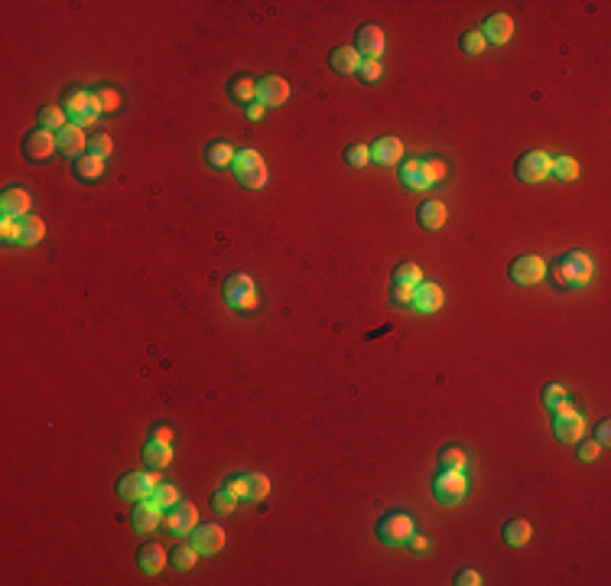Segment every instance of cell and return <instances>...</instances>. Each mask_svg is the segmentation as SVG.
I'll use <instances>...</instances> for the list:
<instances>
[{
  "label": "cell",
  "mask_w": 611,
  "mask_h": 586,
  "mask_svg": "<svg viewBox=\"0 0 611 586\" xmlns=\"http://www.w3.org/2000/svg\"><path fill=\"white\" fill-rule=\"evenodd\" d=\"M231 170H234V176L241 179V186H247L254 193L267 186V166H264V156H260L257 150H237Z\"/></svg>",
  "instance_id": "1"
},
{
  "label": "cell",
  "mask_w": 611,
  "mask_h": 586,
  "mask_svg": "<svg viewBox=\"0 0 611 586\" xmlns=\"http://www.w3.org/2000/svg\"><path fill=\"white\" fill-rule=\"evenodd\" d=\"M62 111H65V114L72 117V124H78V127L98 121V114H104L94 92H69L65 101H62Z\"/></svg>",
  "instance_id": "2"
},
{
  "label": "cell",
  "mask_w": 611,
  "mask_h": 586,
  "mask_svg": "<svg viewBox=\"0 0 611 586\" xmlns=\"http://www.w3.org/2000/svg\"><path fill=\"white\" fill-rule=\"evenodd\" d=\"M595 274V264L592 257L582 255V251H569V255L559 261V284L566 287H585Z\"/></svg>",
  "instance_id": "3"
},
{
  "label": "cell",
  "mask_w": 611,
  "mask_h": 586,
  "mask_svg": "<svg viewBox=\"0 0 611 586\" xmlns=\"http://www.w3.org/2000/svg\"><path fill=\"white\" fill-rule=\"evenodd\" d=\"M257 284H254L247 274H231L225 280V303L231 309H254L257 307Z\"/></svg>",
  "instance_id": "4"
},
{
  "label": "cell",
  "mask_w": 611,
  "mask_h": 586,
  "mask_svg": "<svg viewBox=\"0 0 611 586\" xmlns=\"http://www.w3.org/2000/svg\"><path fill=\"white\" fill-rule=\"evenodd\" d=\"M582 430H585L582 417L575 414L573 404L563 401L556 407V417H553V433H556V440H559V443H579Z\"/></svg>",
  "instance_id": "5"
},
{
  "label": "cell",
  "mask_w": 611,
  "mask_h": 586,
  "mask_svg": "<svg viewBox=\"0 0 611 586\" xmlns=\"http://www.w3.org/2000/svg\"><path fill=\"white\" fill-rule=\"evenodd\" d=\"M377 534H381V540H387V544H404V540H410L413 534H416V521H413L406 511H390V515L381 518Z\"/></svg>",
  "instance_id": "6"
},
{
  "label": "cell",
  "mask_w": 611,
  "mask_h": 586,
  "mask_svg": "<svg viewBox=\"0 0 611 586\" xmlns=\"http://www.w3.org/2000/svg\"><path fill=\"white\" fill-rule=\"evenodd\" d=\"M433 492H436V499L443 501V505H458V501L465 499V492H468V482H465L462 472L443 469V476H436V482H433Z\"/></svg>",
  "instance_id": "7"
},
{
  "label": "cell",
  "mask_w": 611,
  "mask_h": 586,
  "mask_svg": "<svg viewBox=\"0 0 611 586\" xmlns=\"http://www.w3.org/2000/svg\"><path fill=\"white\" fill-rule=\"evenodd\" d=\"M156 486H160V479L153 476V472H127V476L117 482V492H121L124 499L140 501V499H150Z\"/></svg>",
  "instance_id": "8"
},
{
  "label": "cell",
  "mask_w": 611,
  "mask_h": 586,
  "mask_svg": "<svg viewBox=\"0 0 611 586\" xmlns=\"http://www.w3.org/2000/svg\"><path fill=\"white\" fill-rule=\"evenodd\" d=\"M550 163L553 156H546L543 150H530V154H524L517 160V176L524 183H540V179L550 176Z\"/></svg>",
  "instance_id": "9"
},
{
  "label": "cell",
  "mask_w": 611,
  "mask_h": 586,
  "mask_svg": "<svg viewBox=\"0 0 611 586\" xmlns=\"http://www.w3.org/2000/svg\"><path fill=\"white\" fill-rule=\"evenodd\" d=\"M53 150H59V137H55L53 131H46V127H39V131H33L30 137H26L23 144V154L30 156V160L43 163L53 156Z\"/></svg>",
  "instance_id": "10"
},
{
  "label": "cell",
  "mask_w": 611,
  "mask_h": 586,
  "mask_svg": "<svg viewBox=\"0 0 611 586\" xmlns=\"http://www.w3.org/2000/svg\"><path fill=\"white\" fill-rule=\"evenodd\" d=\"M290 98V82L286 78H260L257 82V101L264 105V108H280L283 101Z\"/></svg>",
  "instance_id": "11"
},
{
  "label": "cell",
  "mask_w": 611,
  "mask_h": 586,
  "mask_svg": "<svg viewBox=\"0 0 611 586\" xmlns=\"http://www.w3.org/2000/svg\"><path fill=\"white\" fill-rule=\"evenodd\" d=\"M543 274H546V264H543V257H536V255H524V257H517V261L511 264V280L514 284L530 287V284H536Z\"/></svg>",
  "instance_id": "12"
},
{
  "label": "cell",
  "mask_w": 611,
  "mask_h": 586,
  "mask_svg": "<svg viewBox=\"0 0 611 586\" xmlns=\"http://www.w3.org/2000/svg\"><path fill=\"white\" fill-rule=\"evenodd\" d=\"M478 33H482L485 43H491V46H504L507 39L514 36V20L507 14H491Z\"/></svg>",
  "instance_id": "13"
},
{
  "label": "cell",
  "mask_w": 611,
  "mask_h": 586,
  "mask_svg": "<svg viewBox=\"0 0 611 586\" xmlns=\"http://www.w3.org/2000/svg\"><path fill=\"white\" fill-rule=\"evenodd\" d=\"M192 548L199 554H218L225 548V531L218 525H195L192 528Z\"/></svg>",
  "instance_id": "14"
},
{
  "label": "cell",
  "mask_w": 611,
  "mask_h": 586,
  "mask_svg": "<svg viewBox=\"0 0 611 586\" xmlns=\"http://www.w3.org/2000/svg\"><path fill=\"white\" fill-rule=\"evenodd\" d=\"M0 212H4V218H16V222L26 218L30 215V193L23 186H10L4 199H0Z\"/></svg>",
  "instance_id": "15"
},
{
  "label": "cell",
  "mask_w": 611,
  "mask_h": 586,
  "mask_svg": "<svg viewBox=\"0 0 611 586\" xmlns=\"http://www.w3.org/2000/svg\"><path fill=\"white\" fill-rule=\"evenodd\" d=\"M166 525L173 534H189L192 528L199 525V511H195L192 501H176L173 511H169V518H166Z\"/></svg>",
  "instance_id": "16"
},
{
  "label": "cell",
  "mask_w": 611,
  "mask_h": 586,
  "mask_svg": "<svg viewBox=\"0 0 611 586\" xmlns=\"http://www.w3.org/2000/svg\"><path fill=\"white\" fill-rule=\"evenodd\" d=\"M59 150L65 156H72V160H82L85 156V146H88V137H85V131L78 127V124H65L59 134Z\"/></svg>",
  "instance_id": "17"
},
{
  "label": "cell",
  "mask_w": 611,
  "mask_h": 586,
  "mask_svg": "<svg viewBox=\"0 0 611 586\" xmlns=\"http://www.w3.org/2000/svg\"><path fill=\"white\" fill-rule=\"evenodd\" d=\"M355 49H358V55H364V62H377L384 55V33L377 26H361Z\"/></svg>",
  "instance_id": "18"
},
{
  "label": "cell",
  "mask_w": 611,
  "mask_h": 586,
  "mask_svg": "<svg viewBox=\"0 0 611 586\" xmlns=\"http://www.w3.org/2000/svg\"><path fill=\"white\" fill-rule=\"evenodd\" d=\"M443 307V287L439 284H416L413 287V309H420V313H436V309Z\"/></svg>",
  "instance_id": "19"
},
{
  "label": "cell",
  "mask_w": 611,
  "mask_h": 586,
  "mask_svg": "<svg viewBox=\"0 0 611 586\" xmlns=\"http://www.w3.org/2000/svg\"><path fill=\"white\" fill-rule=\"evenodd\" d=\"M400 183H404L406 189H410V193H423V189H429L426 163H423V160L400 163Z\"/></svg>",
  "instance_id": "20"
},
{
  "label": "cell",
  "mask_w": 611,
  "mask_h": 586,
  "mask_svg": "<svg viewBox=\"0 0 611 586\" xmlns=\"http://www.w3.org/2000/svg\"><path fill=\"white\" fill-rule=\"evenodd\" d=\"M160 518H163V508L156 501L140 499L137 508H134V528H137V531H153V528H160Z\"/></svg>",
  "instance_id": "21"
},
{
  "label": "cell",
  "mask_w": 611,
  "mask_h": 586,
  "mask_svg": "<svg viewBox=\"0 0 611 586\" xmlns=\"http://www.w3.org/2000/svg\"><path fill=\"white\" fill-rule=\"evenodd\" d=\"M367 150H371V160L381 163V166L400 163V156H404V144L397 137H381L374 146H367Z\"/></svg>",
  "instance_id": "22"
},
{
  "label": "cell",
  "mask_w": 611,
  "mask_h": 586,
  "mask_svg": "<svg viewBox=\"0 0 611 586\" xmlns=\"http://www.w3.org/2000/svg\"><path fill=\"white\" fill-rule=\"evenodd\" d=\"M329 65L338 72V75H352V72H358V69H361L358 49H352V46H338V49H332Z\"/></svg>",
  "instance_id": "23"
},
{
  "label": "cell",
  "mask_w": 611,
  "mask_h": 586,
  "mask_svg": "<svg viewBox=\"0 0 611 586\" xmlns=\"http://www.w3.org/2000/svg\"><path fill=\"white\" fill-rule=\"evenodd\" d=\"M137 560H140V570L144 573H160L163 563H166V550L150 540V544H144V548L137 550Z\"/></svg>",
  "instance_id": "24"
},
{
  "label": "cell",
  "mask_w": 611,
  "mask_h": 586,
  "mask_svg": "<svg viewBox=\"0 0 611 586\" xmlns=\"http://www.w3.org/2000/svg\"><path fill=\"white\" fill-rule=\"evenodd\" d=\"M144 456H146V463H150L153 469H163V466L173 463V447H169V443H163V440H153V437H150V443H146Z\"/></svg>",
  "instance_id": "25"
},
{
  "label": "cell",
  "mask_w": 611,
  "mask_h": 586,
  "mask_svg": "<svg viewBox=\"0 0 611 586\" xmlns=\"http://www.w3.org/2000/svg\"><path fill=\"white\" fill-rule=\"evenodd\" d=\"M420 222H423V228H429V232L443 228V225H445V206H443V202H436V199L423 202V206H420Z\"/></svg>",
  "instance_id": "26"
},
{
  "label": "cell",
  "mask_w": 611,
  "mask_h": 586,
  "mask_svg": "<svg viewBox=\"0 0 611 586\" xmlns=\"http://www.w3.org/2000/svg\"><path fill=\"white\" fill-rule=\"evenodd\" d=\"M43 235H46V225H43V218L36 215H26L20 218V245H36V241H43Z\"/></svg>",
  "instance_id": "27"
},
{
  "label": "cell",
  "mask_w": 611,
  "mask_h": 586,
  "mask_svg": "<svg viewBox=\"0 0 611 586\" xmlns=\"http://www.w3.org/2000/svg\"><path fill=\"white\" fill-rule=\"evenodd\" d=\"M234 156H237V150L231 144H225V140L208 146V163H212L215 170H228L231 163H234Z\"/></svg>",
  "instance_id": "28"
},
{
  "label": "cell",
  "mask_w": 611,
  "mask_h": 586,
  "mask_svg": "<svg viewBox=\"0 0 611 586\" xmlns=\"http://www.w3.org/2000/svg\"><path fill=\"white\" fill-rule=\"evenodd\" d=\"M231 98L241 101V105H251V101H257V82L247 75H237L234 82H231Z\"/></svg>",
  "instance_id": "29"
},
{
  "label": "cell",
  "mask_w": 611,
  "mask_h": 586,
  "mask_svg": "<svg viewBox=\"0 0 611 586\" xmlns=\"http://www.w3.org/2000/svg\"><path fill=\"white\" fill-rule=\"evenodd\" d=\"M267 492H270V479L264 476V472H251V476H244V499L260 501V499H267Z\"/></svg>",
  "instance_id": "30"
},
{
  "label": "cell",
  "mask_w": 611,
  "mask_h": 586,
  "mask_svg": "<svg viewBox=\"0 0 611 586\" xmlns=\"http://www.w3.org/2000/svg\"><path fill=\"white\" fill-rule=\"evenodd\" d=\"M504 540L511 544V548L527 544V540H530V525L524 521V518H514V521H507V525H504Z\"/></svg>",
  "instance_id": "31"
},
{
  "label": "cell",
  "mask_w": 611,
  "mask_h": 586,
  "mask_svg": "<svg viewBox=\"0 0 611 586\" xmlns=\"http://www.w3.org/2000/svg\"><path fill=\"white\" fill-rule=\"evenodd\" d=\"M420 280H423V274H420L416 264H400V267L394 270V287H406V290H413Z\"/></svg>",
  "instance_id": "32"
},
{
  "label": "cell",
  "mask_w": 611,
  "mask_h": 586,
  "mask_svg": "<svg viewBox=\"0 0 611 586\" xmlns=\"http://www.w3.org/2000/svg\"><path fill=\"white\" fill-rule=\"evenodd\" d=\"M65 117H69V114H65V111H62V108H43V111H39V127H46V131L59 134L62 127L69 124V121H65Z\"/></svg>",
  "instance_id": "33"
},
{
  "label": "cell",
  "mask_w": 611,
  "mask_h": 586,
  "mask_svg": "<svg viewBox=\"0 0 611 586\" xmlns=\"http://www.w3.org/2000/svg\"><path fill=\"white\" fill-rule=\"evenodd\" d=\"M160 508H173L176 501H183V495H179V489L176 486H169V482H160V486L153 489V495H150Z\"/></svg>",
  "instance_id": "34"
},
{
  "label": "cell",
  "mask_w": 611,
  "mask_h": 586,
  "mask_svg": "<svg viewBox=\"0 0 611 586\" xmlns=\"http://www.w3.org/2000/svg\"><path fill=\"white\" fill-rule=\"evenodd\" d=\"M550 173L556 179H563V183H569V179L579 176V163H575L573 156H559V160L550 163Z\"/></svg>",
  "instance_id": "35"
},
{
  "label": "cell",
  "mask_w": 611,
  "mask_h": 586,
  "mask_svg": "<svg viewBox=\"0 0 611 586\" xmlns=\"http://www.w3.org/2000/svg\"><path fill=\"white\" fill-rule=\"evenodd\" d=\"M465 453H462V449L458 447H445L443 449V456H439V466H443V469H455V472H465Z\"/></svg>",
  "instance_id": "36"
},
{
  "label": "cell",
  "mask_w": 611,
  "mask_h": 586,
  "mask_svg": "<svg viewBox=\"0 0 611 586\" xmlns=\"http://www.w3.org/2000/svg\"><path fill=\"white\" fill-rule=\"evenodd\" d=\"M101 173H104V160H101V156H82V160H78V176L82 179H98Z\"/></svg>",
  "instance_id": "37"
},
{
  "label": "cell",
  "mask_w": 611,
  "mask_h": 586,
  "mask_svg": "<svg viewBox=\"0 0 611 586\" xmlns=\"http://www.w3.org/2000/svg\"><path fill=\"white\" fill-rule=\"evenodd\" d=\"M195 557H199V550L192 548V544H183V548L173 550V567L176 570H189L192 563H195Z\"/></svg>",
  "instance_id": "38"
},
{
  "label": "cell",
  "mask_w": 611,
  "mask_h": 586,
  "mask_svg": "<svg viewBox=\"0 0 611 586\" xmlns=\"http://www.w3.org/2000/svg\"><path fill=\"white\" fill-rule=\"evenodd\" d=\"M367 160H371V150H367L364 144H352L345 150V163H348V166H364Z\"/></svg>",
  "instance_id": "39"
},
{
  "label": "cell",
  "mask_w": 611,
  "mask_h": 586,
  "mask_svg": "<svg viewBox=\"0 0 611 586\" xmlns=\"http://www.w3.org/2000/svg\"><path fill=\"white\" fill-rule=\"evenodd\" d=\"M88 150H92V156L107 160V156H111V150H114V144H111V137H107V134H98V137L88 140Z\"/></svg>",
  "instance_id": "40"
},
{
  "label": "cell",
  "mask_w": 611,
  "mask_h": 586,
  "mask_svg": "<svg viewBox=\"0 0 611 586\" xmlns=\"http://www.w3.org/2000/svg\"><path fill=\"white\" fill-rule=\"evenodd\" d=\"M462 49H465L468 55H478L485 49V36L478 30H468V33H462Z\"/></svg>",
  "instance_id": "41"
},
{
  "label": "cell",
  "mask_w": 611,
  "mask_h": 586,
  "mask_svg": "<svg viewBox=\"0 0 611 586\" xmlns=\"http://www.w3.org/2000/svg\"><path fill=\"white\" fill-rule=\"evenodd\" d=\"M563 401H566V388L563 385H546L543 388V404H546L550 410H556Z\"/></svg>",
  "instance_id": "42"
},
{
  "label": "cell",
  "mask_w": 611,
  "mask_h": 586,
  "mask_svg": "<svg viewBox=\"0 0 611 586\" xmlns=\"http://www.w3.org/2000/svg\"><path fill=\"white\" fill-rule=\"evenodd\" d=\"M0 235H4L7 245L20 241V222H16V218H0Z\"/></svg>",
  "instance_id": "43"
},
{
  "label": "cell",
  "mask_w": 611,
  "mask_h": 586,
  "mask_svg": "<svg viewBox=\"0 0 611 586\" xmlns=\"http://www.w3.org/2000/svg\"><path fill=\"white\" fill-rule=\"evenodd\" d=\"M98 105H101V111H117V105H121V98H117V92H111V88H98Z\"/></svg>",
  "instance_id": "44"
},
{
  "label": "cell",
  "mask_w": 611,
  "mask_h": 586,
  "mask_svg": "<svg viewBox=\"0 0 611 586\" xmlns=\"http://www.w3.org/2000/svg\"><path fill=\"white\" fill-rule=\"evenodd\" d=\"M234 505H237V495L231 489H222V492L215 495V508L218 511H234Z\"/></svg>",
  "instance_id": "45"
},
{
  "label": "cell",
  "mask_w": 611,
  "mask_h": 586,
  "mask_svg": "<svg viewBox=\"0 0 611 586\" xmlns=\"http://www.w3.org/2000/svg\"><path fill=\"white\" fill-rule=\"evenodd\" d=\"M426 163V176H429V186L439 183V179H445V163L443 160H423Z\"/></svg>",
  "instance_id": "46"
},
{
  "label": "cell",
  "mask_w": 611,
  "mask_h": 586,
  "mask_svg": "<svg viewBox=\"0 0 611 586\" xmlns=\"http://www.w3.org/2000/svg\"><path fill=\"white\" fill-rule=\"evenodd\" d=\"M598 453H602V447H598L595 440H585V443L579 447V459H585V463H588V459H595Z\"/></svg>",
  "instance_id": "47"
},
{
  "label": "cell",
  "mask_w": 611,
  "mask_h": 586,
  "mask_svg": "<svg viewBox=\"0 0 611 586\" xmlns=\"http://www.w3.org/2000/svg\"><path fill=\"white\" fill-rule=\"evenodd\" d=\"M361 75H364V82H374L377 75H381V62H361Z\"/></svg>",
  "instance_id": "48"
},
{
  "label": "cell",
  "mask_w": 611,
  "mask_h": 586,
  "mask_svg": "<svg viewBox=\"0 0 611 586\" xmlns=\"http://www.w3.org/2000/svg\"><path fill=\"white\" fill-rule=\"evenodd\" d=\"M455 583H458V586H478V583H482V577H478L475 570H462V573L455 577Z\"/></svg>",
  "instance_id": "49"
},
{
  "label": "cell",
  "mask_w": 611,
  "mask_h": 586,
  "mask_svg": "<svg viewBox=\"0 0 611 586\" xmlns=\"http://www.w3.org/2000/svg\"><path fill=\"white\" fill-rule=\"evenodd\" d=\"M394 300H397L400 307H413V290H406V287H394Z\"/></svg>",
  "instance_id": "50"
},
{
  "label": "cell",
  "mask_w": 611,
  "mask_h": 586,
  "mask_svg": "<svg viewBox=\"0 0 611 586\" xmlns=\"http://www.w3.org/2000/svg\"><path fill=\"white\" fill-rule=\"evenodd\" d=\"M264 114H267V108H264L260 101H251V105H247V117H251V121H260Z\"/></svg>",
  "instance_id": "51"
},
{
  "label": "cell",
  "mask_w": 611,
  "mask_h": 586,
  "mask_svg": "<svg viewBox=\"0 0 611 586\" xmlns=\"http://www.w3.org/2000/svg\"><path fill=\"white\" fill-rule=\"evenodd\" d=\"M225 489H231L237 499H244V476H237V479H231V482H225Z\"/></svg>",
  "instance_id": "52"
},
{
  "label": "cell",
  "mask_w": 611,
  "mask_h": 586,
  "mask_svg": "<svg viewBox=\"0 0 611 586\" xmlns=\"http://www.w3.org/2000/svg\"><path fill=\"white\" fill-rule=\"evenodd\" d=\"M153 440H163V443H173V433H169L166 427H156V430H153Z\"/></svg>",
  "instance_id": "53"
},
{
  "label": "cell",
  "mask_w": 611,
  "mask_h": 586,
  "mask_svg": "<svg viewBox=\"0 0 611 586\" xmlns=\"http://www.w3.org/2000/svg\"><path fill=\"white\" fill-rule=\"evenodd\" d=\"M598 447H605L608 443V420H602V427H598V440H595Z\"/></svg>",
  "instance_id": "54"
},
{
  "label": "cell",
  "mask_w": 611,
  "mask_h": 586,
  "mask_svg": "<svg viewBox=\"0 0 611 586\" xmlns=\"http://www.w3.org/2000/svg\"><path fill=\"white\" fill-rule=\"evenodd\" d=\"M410 544H413V550H426L429 544H426V538H423V534H413L410 538Z\"/></svg>",
  "instance_id": "55"
}]
</instances>
